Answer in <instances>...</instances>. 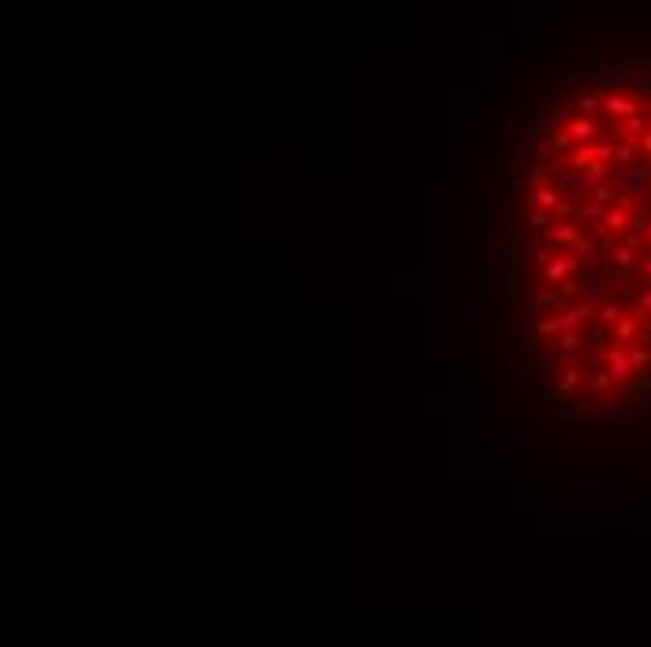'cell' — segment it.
<instances>
[{
  "label": "cell",
  "mask_w": 651,
  "mask_h": 647,
  "mask_svg": "<svg viewBox=\"0 0 651 647\" xmlns=\"http://www.w3.org/2000/svg\"><path fill=\"white\" fill-rule=\"evenodd\" d=\"M580 236H584V228L576 225V221H554V225H550L547 233H543V239H547L550 247H554V251H558V247H573Z\"/></svg>",
  "instance_id": "obj_3"
},
{
  "label": "cell",
  "mask_w": 651,
  "mask_h": 647,
  "mask_svg": "<svg viewBox=\"0 0 651 647\" xmlns=\"http://www.w3.org/2000/svg\"><path fill=\"white\" fill-rule=\"evenodd\" d=\"M584 382H588V374H584V371H580V367H576V363H565V367H562V374H558V385H554V393H558V397H569V393H576V390H580Z\"/></svg>",
  "instance_id": "obj_6"
},
{
  "label": "cell",
  "mask_w": 651,
  "mask_h": 647,
  "mask_svg": "<svg viewBox=\"0 0 651 647\" xmlns=\"http://www.w3.org/2000/svg\"><path fill=\"white\" fill-rule=\"evenodd\" d=\"M588 390H592L595 401H599L603 393H614V390H618V382H614V378L603 371V367H595V371H588Z\"/></svg>",
  "instance_id": "obj_8"
},
{
  "label": "cell",
  "mask_w": 651,
  "mask_h": 647,
  "mask_svg": "<svg viewBox=\"0 0 651 647\" xmlns=\"http://www.w3.org/2000/svg\"><path fill=\"white\" fill-rule=\"evenodd\" d=\"M550 146H554V150H573L576 143L565 135V127H562V131H550Z\"/></svg>",
  "instance_id": "obj_12"
},
{
  "label": "cell",
  "mask_w": 651,
  "mask_h": 647,
  "mask_svg": "<svg viewBox=\"0 0 651 647\" xmlns=\"http://www.w3.org/2000/svg\"><path fill=\"white\" fill-rule=\"evenodd\" d=\"M528 199H531V206L535 210H547V214H558V210H562V191L554 188V183H543V188H531L528 191Z\"/></svg>",
  "instance_id": "obj_5"
},
{
  "label": "cell",
  "mask_w": 651,
  "mask_h": 647,
  "mask_svg": "<svg viewBox=\"0 0 651 647\" xmlns=\"http://www.w3.org/2000/svg\"><path fill=\"white\" fill-rule=\"evenodd\" d=\"M528 221H531V228H539V233H547V228L554 225V217H550L547 210H535V206H531V214H528Z\"/></svg>",
  "instance_id": "obj_10"
},
{
  "label": "cell",
  "mask_w": 651,
  "mask_h": 647,
  "mask_svg": "<svg viewBox=\"0 0 651 647\" xmlns=\"http://www.w3.org/2000/svg\"><path fill=\"white\" fill-rule=\"evenodd\" d=\"M573 251L588 258V255H599V244H595L592 236H580V239H576V244H573Z\"/></svg>",
  "instance_id": "obj_11"
},
{
  "label": "cell",
  "mask_w": 651,
  "mask_h": 647,
  "mask_svg": "<svg viewBox=\"0 0 651 647\" xmlns=\"http://www.w3.org/2000/svg\"><path fill=\"white\" fill-rule=\"evenodd\" d=\"M603 113V98L599 94H580V98H576V116H599Z\"/></svg>",
  "instance_id": "obj_9"
},
{
  "label": "cell",
  "mask_w": 651,
  "mask_h": 647,
  "mask_svg": "<svg viewBox=\"0 0 651 647\" xmlns=\"http://www.w3.org/2000/svg\"><path fill=\"white\" fill-rule=\"evenodd\" d=\"M603 371H607L618 385H629L632 363H629V352H625V348H607V352H603Z\"/></svg>",
  "instance_id": "obj_2"
},
{
  "label": "cell",
  "mask_w": 651,
  "mask_h": 647,
  "mask_svg": "<svg viewBox=\"0 0 651 647\" xmlns=\"http://www.w3.org/2000/svg\"><path fill=\"white\" fill-rule=\"evenodd\" d=\"M576 266H580V258H576V255H562V251H558V255L543 266V281H547V284H565V281L576 273Z\"/></svg>",
  "instance_id": "obj_1"
},
{
  "label": "cell",
  "mask_w": 651,
  "mask_h": 647,
  "mask_svg": "<svg viewBox=\"0 0 651 647\" xmlns=\"http://www.w3.org/2000/svg\"><path fill=\"white\" fill-rule=\"evenodd\" d=\"M554 363H558V352H554V348H547V352L539 356V363H535V367H539V371H550Z\"/></svg>",
  "instance_id": "obj_13"
},
{
  "label": "cell",
  "mask_w": 651,
  "mask_h": 647,
  "mask_svg": "<svg viewBox=\"0 0 651 647\" xmlns=\"http://www.w3.org/2000/svg\"><path fill=\"white\" fill-rule=\"evenodd\" d=\"M547 348H554V352L562 356V359H573V356L584 348V334H562V337L547 340Z\"/></svg>",
  "instance_id": "obj_7"
},
{
  "label": "cell",
  "mask_w": 651,
  "mask_h": 647,
  "mask_svg": "<svg viewBox=\"0 0 651 647\" xmlns=\"http://www.w3.org/2000/svg\"><path fill=\"white\" fill-rule=\"evenodd\" d=\"M565 135H569L576 146H592L595 138H599V124H595L592 116H573V120H565Z\"/></svg>",
  "instance_id": "obj_4"
}]
</instances>
